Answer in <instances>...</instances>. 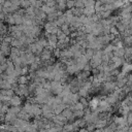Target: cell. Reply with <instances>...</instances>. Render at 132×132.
Returning <instances> with one entry per match:
<instances>
[{
  "mask_svg": "<svg viewBox=\"0 0 132 132\" xmlns=\"http://www.w3.org/2000/svg\"><path fill=\"white\" fill-rule=\"evenodd\" d=\"M41 9H42L46 14H50V13L56 11V6H48V5H46V4H42Z\"/></svg>",
  "mask_w": 132,
  "mask_h": 132,
  "instance_id": "1",
  "label": "cell"
},
{
  "mask_svg": "<svg viewBox=\"0 0 132 132\" xmlns=\"http://www.w3.org/2000/svg\"><path fill=\"white\" fill-rule=\"evenodd\" d=\"M84 14L87 15V16H92L95 14L96 10H95V7H84Z\"/></svg>",
  "mask_w": 132,
  "mask_h": 132,
  "instance_id": "2",
  "label": "cell"
},
{
  "mask_svg": "<svg viewBox=\"0 0 132 132\" xmlns=\"http://www.w3.org/2000/svg\"><path fill=\"white\" fill-rule=\"evenodd\" d=\"M66 0H57L56 1V8H58V10H64L66 8Z\"/></svg>",
  "mask_w": 132,
  "mask_h": 132,
  "instance_id": "3",
  "label": "cell"
},
{
  "mask_svg": "<svg viewBox=\"0 0 132 132\" xmlns=\"http://www.w3.org/2000/svg\"><path fill=\"white\" fill-rule=\"evenodd\" d=\"M122 8V14L125 13H132V4L131 3H126Z\"/></svg>",
  "mask_w": 132,
  "mask_h": 132,
  "instance_id": "4",
  "label": "cell"
},
{
  "mask_svg": "<svg viewBox=\"0 0 132 132\" xmlns=\"http://www.w3.org/2000/svg\"><path fill=\"white\" fill-rule=\"evenodd\" d=\"M12 15H13V18H14V22H15V24H16V25H19V24H22V23H23V16H24V15L20 14L19 12H14Z\"/></svg>",
  "mask_w": 132,
  "mask_h": 132,
  "instance_id": "5",
  "label": "cell"
},
{
  "mask_svg": "<svg viewBox=\"0 0 132 132\" xmlns=\"http://www.w3.org/2000/svg\"><path fill=\"white\" fill-rule=\"evenodd\" d=\"M96 0H87L85 2V7H95Z\"/></svg>",
  "mask_w": 132,
  "mask_h": 132,
  "instance_id": "6",
  "label": "cell"
},
{
  "mask_svg": "<svg viewBox=\"0 0 132 132\" xmlns=\"http://www.w3.org/2000/svg\"><path fill=\"white\" fill-rule=\"evenodd\" d=\"M66 6L69 9L75 7V0H66Z\"/></svg>",
  "mask_w": 132,
  "mask_h": 132,
  "instance_id": "7",
  "label": "cell"
},
{
  "mask_svg": "<svg viewBox=\"0 0 132 132\" xmlns=\"http://www.w3.org/2000/svg\"><path fill=\"white\" fill-rule=\"evenodd\" d=\"M29 6H31V3L28 0H21V7L22 8H28Z\"/></svg>",
  "mask_w": 132,
  "mask_h": 132,
  "instance_id": "8",
  "label": "cell"
}]
</instances>
